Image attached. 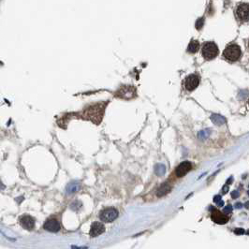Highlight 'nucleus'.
<instances>
[{"label":"nucleus","instance_id":"5701e85b","mask_svg":"<svg viewBox=\"0 0 249 249\" xmlns=\"http://www.w3.org/2000/svg\"><path fill=\"white\" fill-rule=\"evenodd\" d=\"M222 191H223V192H222L223 194H226L227 191H229V184H226V185L224 186V188H223Z\"/></svg>","mask_w":249,"mask_h":249},{"label":"nucleus","instance_id":"dca6fc26","mask_svg":"<svg viewBox=\"0 0 249 249\" xmlns=\"http://www.w3.org/2000/svg\"><path fill=\"white\" fill-rule=\"evenodd\" d=\"M97 106L98 105H96V106H93L91 109H89L88 110V112H87V115H88V117H94V115H98L99 117H101L102 118V112H101V110H100V108H97Z\"/></svg>","mask_w":249,"mask_h":249},{"label":"nucleus","instance_id":"aec40b11","mask_svg":"<svg viewBox=\"0 0 249 249\" xmlns=\"http://www.w3.org/2000/svg\"><path fill=\"white\" fill-rule=\"evenodd\" d=\"M209 134H210V131H209V130H202V131H200V134H199V138H200V140L206 139V138H208Z\"/></svg>","mask_w":249,"mask_h":249},{"label":"nucleus","instance_id":"ddd939ff","mask_svg":"<svg viewBox=\"0 0 249 249\" xmlns=\"http://www.w3.org/2000/svg\"><path fill=\"white\" fill-rule=\"evenodd\" d=\"M171 190V188H170V185L167 184V183H164L160 188L157 189V192H156V195L157 197H163L165 196L166 194H168Z\"/></svg>","mask_w":249,"mask_h":249},{"label":"nucleus","instance_id":"9b49d317","mask_svg":"<svg viewBox=\"0 0 249 249\" xmlns=\"http://www.w3.org/2000/svg\"><path fill=\"white\" fill-rule=\"evenodd\" d=\"M105 231V227L100 222H95L92 224L91 229H90V236L92 237H97L100 234H102Z\"/></svg>","mask_w":249,"mask_h":249},{"label":"nucleus","instance_id":"4468645a","mask_svg":"<svg viewBox=\"0 0 249 249\" xmlns=\"http://www.w3.org/2000/svg\"><path fill=\"white\" fill-rule=\"evenodd\" d=\"M200 49V42L198 40L192 39L188 47V52L190 53H196Z\"/></svg>","mask_w":249,"mask_h":249},{"label":"nucleus","instance_id":"393cba45","mask_svg":"<svg viewBox=\"0 0 249 249\" xmlns=\"http://www.w3.org/2000/svg\"><path fill=\"white\" fill-rule=\"evenodd\" d=\"M242 206H243V204H242V203H237V204H236V207H237L238 209L242 208Z\"/></svg>","mask_w":249,"mask_h":249},{"label":"nucleus","instance_id":"1a4fd4ad","mask_svg":"<svg viewBox=\"0 0 249 249\" xmlns=\"http://www.w3.org/2000/svg\"><path fill=\"white\" fill-rule=\"evenodd\" d=\"M20 224L24 229L27 231H32L35 227V219L30 215H24L20 218Z\"/></svg>","mask_w":249,"mask_h":249},{"label":"nucleus","instance_id":"0eeeda50","mask_svg":"<svg viewBox=\"0 0 249 249\" xmlns=\"http://www.w3.org/2000/svg\"><path fill=\"white\" fill-rule=\"evenodd\" d=\"M211 218L214 222H215L216 224H220V225H224L226 224L227 221H229V216L227 215L221 213L220 211L218 210H215L212 212V215H211Z\"/></svg>","mask_w":249,"mask_h":249},{"label":"nucleus","instance_id":"20e7f679","mask_svg":"<svg viewBox=\"0 0 249 249\" xmlns=\"http://www.w3.org/2000/svg\"><path fill=\"white\" fill-rule=\"evenodd\" d=\"M199 85H200V77L198 75L191 74L185 78L184 86H185L186 90L193 91L194 89H196L199 86Z\"/></svg>","mask_w":249,"mask_h":249},{"label":"nucleus","instance_id":"39448f33","mask_svg":"<svg viewBox=\"0 0 249 249\" xmlns=\"http://www.w3.org/2000/svg\"><path fill=\"white\" fill-rule=\"evenodd\" d=\"M237 18L243 22H247L249 18V5L247 3L240 4L236 9Z\"/></svg>","mask_w":249,"mask_h":249},{"label":"nucleus","instance_id":"7ed1b4c3","mask_svg":"<svg viewBox=\"0 0 249 249\" xmlns=\"http://www.w3.org/2000/svg\"><path fill=\"white\" fill-rule=\"evenodd\" d=\"M117 216H118V212L114 208H107L105 210H103L99 215L101 221H104L107 223L114 221L117 218Z\"/></svg>","mask_w":249,"mask_h":249},{"label":"nucleus","instance_id":"f03ea898","mask_svg":"<svg viewBox=\"0 0 249 249\" xmlns=\"http://www.w3.org/2000/svg\"><path fill=\"white\" fill-rule=\"evenodd\" d=\"M219 53V50L217 45L213 42V41H209L203 44L202 47V56L206 60H212L215 58Z\"/></svg>","mask_w":249,"mask_h":249},{"label":"nucleus","instance_id":"6e6552de","mask_svg":"<svg viewBox=\"0 0 249 249\" xmlns=\"http://www.w3.org/2000/svg\"><path fill=\"white\" fill-rule=\"evenodd\" d=\"M191 169H192V164L189 161H184L176 168L175 173L178 177H183L189 171H191Z\"/></svg>","mask_w":249,"mask_h":249},{"label":"nucleus","instance_id":"423d86ee","mask_svg":"<svg viewBox=\"0 0 249 249\" xmlns=\"http://www.w3.org/2000/svg\"><path fill=\"white\" fill-rule=\"evenodd\" d=\"M136 90L133 86H123L116 94L118 97L124 98V99H130L135 97Z\"/></svg>","mask_w":249,"mask_h":249},{"label":"nucleus","instance_id":"412c9836","mask_svg":"<svg viewBox=\"0 0 249 249\" xmlns=\"http://www.w3.org/2000/svg\"><path fill=\"white\" fill-rule=\"evenodd\" d=\"M223 213L225 214V215H230V214H231L232 213V206L231 205H227L225 208L223 209Z\"/></svg>","mask_w":249,"mask_h":249},{"label":"nucleus","instance_id":"f3484780","mask_svg":"<svg viewBox=\"0 0 249 249\" xmlns=\"http://www.w3.org/2000/svg\"><path fill=\"white\" fill-rule=\"evenodd\" d=\"M155 172L157 176H163L166 172V168L165 166L162 164H157L155 168Z\"/></svg>","mask_w":249,"mask_h":249},{"label":"nucleus","instance_id":"f257e3e1","mask_svg":"<svg viewBox=\"0 0 249 249\" xmlns=\"http://www.w3.org/2000/svg\"><path fill=\"white\" fill-rule=\"evenodd\" d=\"M223 55L227 60H229L231 62H235L239 60L242 55L241 47L235 43L227 45L223 52Z\"/></svg>","mask_w":249,"mask_h":249},{"label":"nucleus","instance_id":"9d476101","mask_svg":"<svg viewBox=\"0 0 249 249\" xmlns=\"http://www.w3.org/2000/svg\"><path fill=\"white\" fill-rule=\"evenodd\" d=\"M44 229L50 232H57L60 230V224L59 222L54 219V218H51L48 219L45 224H44Z\"/></svg>","mask_w":249,"mask_h":249},{"label":"nucleus","instance_id":"a211bd4d","mask_svg":"<svg viewBox=\"0 0 249 249\" xmlns=\"http://www.w3.org/2000/svg\"><path fill=\"white\" fill-rule=\"evenodd\" d=\"M204 26V18H200L197 20V22H196V28L198 30H200Z\"/></svg>","mask_w":249,"mask_h":249},{"label":"nucleus","instance_id":"2eb2a0df","mask_svg":"<svg viewBox=\"0 0 249 249\" xmlns=\"http://www.w3.org/2000/svg\"><path fill=\"white\" fill-rule=\"evenodd\" d=\"M211 121H212L215 124H216V126H222V124H224L226 123V119H225L222 115L216 114V113L212 114V116H211Z\"/></svg>","mask_w":249,"mask_h":249},{"label":"nucleus","instance_id":"f8f14e48","mask_svg":"<svg viewBox=\"0 0 249 249\" xmlns=\"http://www.w3.org/2000/svg\"><path fill=\"white\" fill-rule=\"evenodd\" d=\"M80 188H81V184L79 182H71L68 184L66 191H67V194L71 195V194L78 192L80 190Z\"/></svg>","mask_w":249,"mask_h":249},{"label":"nucleus","instance_id":"6ab92c4d","mask_svg":"<svg viewBox=\"0 0 249 249\" xmlns=\"http://www.w3.org/2000/svg\"><path fill=\"white\" fill-rule=\"evenodd\" d=\"M214 201H215L219 207H223V206H224V201L222 200V198H221V196H219V195H217V196H215V197L214 198Z\"/></svg>","mask_w":249,"mask_h":249},{"label":"nucleus","instance_id":"4be33fe9","mask_svg":"<svg viewBox=\"0 0 249 249\" xmlns=\"http://www.w3.org/2000/svg\"><path fill=\"white\" fill-rule=\"evenodd\" d=\"M235 233L236 234H243L244 233V230L243 229H236L235 230Z\"/></svg>","mask_w":249,"mask_h":249},{"label":"nucleus","instance_id":"b1692460","mask_svg":"<svg viewBox=\"0 0 249 249\" xmlns=\"http://www.w3.org/2000/svg\"><path fill=\"white\" fill-rule=\"evenodd\" d=\"M239 195H240V193H239V191H233L232 192V194H231V196H232V198L233 199H236V198H238L239 197Z\"/></svg>","mask_w":249,"mask_h":249}]
</instances>
